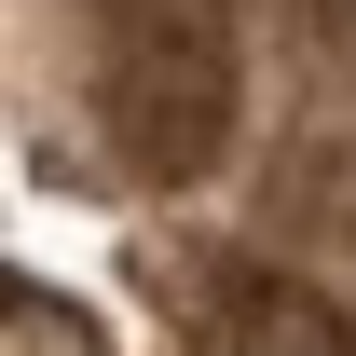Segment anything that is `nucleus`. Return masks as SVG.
Masks as SVG:
<instances>
[{
	"label": "nucleus",
	"instance_id": "nucleus-1",
	"mask_svg": "<svg viewBox=\"0 0 356 356\" xmlns=\"http://www.w3.org/2000/svg\"><path fill=\"white\" fill-rule=\"evenodd\" d=\"M96 137L151 192L192 178L233 137V28H220V0H110V28H96Z\"/></svg>",
	"mask_w": 356,
	"mask_h": 356
},
{
	"label": "nucleus",
	"instance_id": "nucleus-2",
	"mask_svg": "<svg viewBox=\"0 0 356 356\" xmlns=\"http://www.w3.org/2000/svg\"><path fill=\"white\" fill-rule=\"evenodd\" d=\"M206 329H220V356H356V315L288 288V274H220Z\"/></svg>",
	"mask_w": 356,
	"mask_h": 356
}]
</instances>
